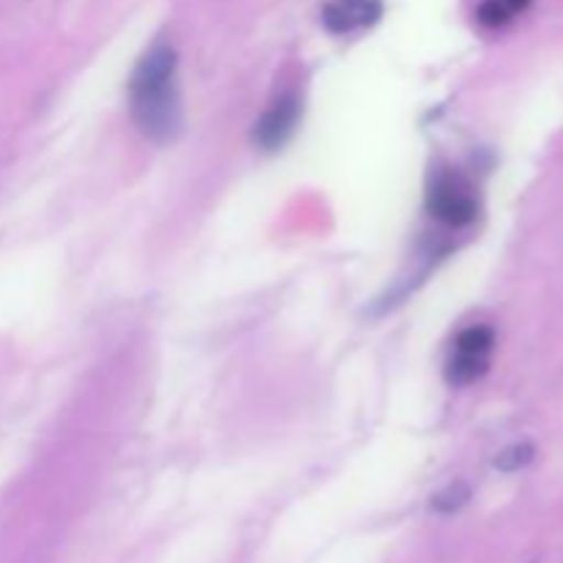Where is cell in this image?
I'll return each mask as SVG.
<instances>
[{"label":"cell","instance_id":"1","mask_svg":"<svg viewBox=\"0 0 563 563\" xmlns=\"http://www.w3.org/2000/svg\"><path fill=\"white\" fill-rule=\"evenodd\" d=\"M130 108L137 130L154 143H170L181 130L179 58L174 44L154 42L130 77Z\"/></svg>","mask_w":563,"mask_h":563},{"label":"cell","instance_id":"2","mask_svg":"<svg viewBox=\"0 0 563 563\" xmlns=\"http://www.w3.org/2000/svg\"><path fill=\"white\" fill-rule=\"evenodd\" d=\"M427 212L449 229H465L478 214L476 190L465 176L454 174V170H440L429 181Z\"/></svg>","mask_w":563,"mask_h":563},{"label":"cell","instance_id":"3","mask_svg":"<svg viewBox=\"0 0 563 563\" xmlns=\"http://www.w3.org/2000/svg\"><path fill=\"white\" fill-rule=\"evenodd\" d=\"M495 350V330L487 324H473L465 328L454 341L449 363H445V379L454 388H465V385L476 383L484 377L493 361Z\"/></svg>","mask_w":563,"mask_h":563},{"label":"cell","instance_id":"4","mask_svg":"<svg viewBox=\"0 0 563 563\" xmlns=\"http://www.w3.org/2000/svg\"><path fill=\"white\" fill-rule=\"evenodd\" d=\"M302 115V99L295 91H286L269 104L262 113V119L253 126V141L264 152H278L289 143V137L295 135L297 124H300Z\"/></svg>","mask_w":563,"mask_h":563},{"label":"cell","instance_id":"5","mask_svg":"<svg viewBox=\"0 0 563 563\" xmlns=\"http://www.w3.org/2000/svg\"><path fill=\"white\" fill-rule=\"evenodd\" d=\"M383 16V0H328L322 9V25L335 36L366 31Z\"/></svg>","mask_w":563,"mask_h":563},{"label":"cell","instance_id":"6","mask_svg":"<svg viewBox=\"0 0 563 563\" xmlns=\"http://www.w3.org/2000/svg\"><path fill=\"white\" fill-rule=\"evenodd\" d=\"M531 5V0H482L476 9L478 25L484 27H506L515 22L522 11Z\"/></svg>","mask_w":563,"mask_h":563},{"label":"cell","instance_id":"7","mask_svg":"<svg viewBox=\"0 0 563 563\" xmlns=\"http://www.w3.org/2000/svg\"><path fill=\"white\" fill-rule=\"evenodd\" d=\"M467 498H471V489L465 487V484H451L449 489H443V493L434 498V509L443 511V515H451V511L462 509V506L467 504Z\"/></svg>","mask_w":563,"mask_h":563},{"label":"cell","instance_id":"8","mask_svg":"<svg viewBox=\"0 0 563 563\" xmlns=\"http://www.w3.org/2000/svg\"><path fill=\"white\" fill-rule=\"evenodd\" d=\"M531 460H533L531 445H515V449H506L504 454L498 456V467L506 473H515L520 471V467H526Z\"/></svg>","mask_w":563,"mask_h":563}]
</instances>
